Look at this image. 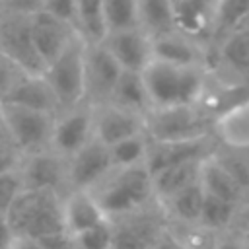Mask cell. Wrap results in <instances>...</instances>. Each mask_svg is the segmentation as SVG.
<instances>
[{"label": "cell", "instance_id": "f35d334b", "mask_svg": "<svg viewBox=\"0 0 249 249\" xmlns=\"http://www.w3.org/2000/svg\"><path fill=\"white\" fill-rule=\"evenodd\" d=\"M0 142H12L10 130H8V123H6V117H4L2 103H0ZM12 144H14V142H12Z\"/></svg>", "mask_w": 249, "mask_h": 249}, {"label": "cell", "instance_id": "b9f144b4", "mask_svg": "<svg viewBox=\"0 0 249 249\" xmlns=\"http://www.w3.org/2000/svg\"><path fill=\"white\" fill-rule=\"evenodd\" d=\"M243 25H249V18H247V21H245V23H243Z\"/></svg>", "mask_w": 249, "mask_h": 249}, {"label": "cell", "instance_id": "d6986e66", "mask_svg": "<svg viewBox=\"0 0 249 249\" xmlns=\"http://www.w3.org/2000/svg\"><path fill=\"white\" fill-rule=\"evenodd\" d=\"M62 214L64 226L70 235H78L89 228L107 222L109 218L103 214L95 198L89 191H70L62 198Z\"/></svg>", "mask_w": 249, "mask_h": 249}, {"label": "cell", "instance_id": "e575fe53", "mask_svg": "<svg viewBox=\"0 0 249 249\" xmlns=\"http://www.w3.org/2000/svg\"><path fill=\"white\" fill-rule=\"evenodd\" d=\"M214 249H243V237L237 235V233H233V231L220 233L216 237Z\"/></svg>", "mask_w": 249, "mask_h": 249}, {"label": "cell", "instance_id": "2e32d148", "mask_svg": "<svg viewBox=\"0 0 249 249\" xmlns=\"http://www.w3.org/2000/svg\"><path fill=\"white\" fill-rule=\"evenodd\" d=\"M152 56L161 62L177 66H206L210 60V51L202 43L189 39L179 31L152 39Z\"/></svg>", "mask_w": 249, "mask_h": 249}, {"label": "cell", "instance_id": "8fae6325", "mask_svg": "<svg viewBox=\"0 0 249 249\" xmlns=\"http://www.w3.org/2000/svg\"><path fill=\"white\" fill-rule=\"evenodd\" d=\"M140 134H146V115L113 103L93 107V138L107 148Z\"/></svg>", "mask_w": 249, "mask_h": 249}, {"label": "cell", "instance_id": "836d02e7", "mask_svg": "<svg viewBox=\"0 0 249 249\" xmlns=\"http://www.w3.org/2000/svg\"><path fill=\"white\" fill-rule=\"evenodd\" d=\"M21 158L23 154L12 142H0V175L18 171Z\"/></svg>", "mask_w": 249, "mask_h": 249}, {"label": "cell", "instance_id": "f546056e", "mask_svg": "<svg viewBox=\"0 0 249 249\" xmlns=\"http://www.w3.org/2000/svg\"><path fill=\"white\" fill-rule=\"evenodd\" d=\"M76 249H113V222H101L78 235H72Z\"/></svg>", "mask_w": 249, "mask_h": 249}, {"label": "cell", "instance_id": "277c9868", "mask_svg": "<svg viewBox=\"0 0 249 249\" xmlns=\"http://www.w3.org/2000/svg\"><path fill=\"white\" fill-rule=\"evenodd\" d=\"M214 119L202 105H177L150 109L146 115V136L150 142H183L212 134Z\"/></svg>", "mask_w": 249, "mask_h": 249}, {"label": "cell", "instance_id": "8992f818", "mask_svg": "<svg viewBox=\"0 0 249 249\" xmlns=\"http://www.w3.org/2000/svg\"><path fill=\"white\" fill-rule=\"evenodd\" d=\"M29 18L31 14L4 8L0 14V51L23 74L43 76L47 66L33 45Z\"/></svg>", "mask_w": 249, "mask_h": 249}, {"label": "cell", "instance_id": "cb8c5ba5", "mask_svg": "<svg viewBox=\"0 0 249 249\" xmlns=\"http://www.w3.org/2000/svg\"><path fill=\"white\" fill-rule=\"evenodd\" d=\"M109 103L124 107L128 111L140 113V115H148L150 111V101H148V93L144 88V80H142V72H126L123 70L113 95L109 99Z\"/></svg>", "mask_w": 249, "mask_h": 249}, {"label": "cell", "instance_id": "7bdbcfd3", "mask_svg": "<svg viewBox=\"0 0 249 249\" xmlns=\"http://www.w3.org/2000/svg\"><path fill=\"white\" fill-rule=\"evenodd\" d=\"M247 154H249V150H247Z\"/></svg>", "mask_w": 249, "mask_h": 249}, {"label": "cell", "instance_id": "603a6c76", "mask_svg": "<svg viewBox=\"0 0 249 249\" xmlns=\"http://www.w3.org/2000/svg\"><path fill=\"white\" fill-rule=\"evenodd\" d=\"M138 27L150 37H161L175 31L171 0H138Z\"/></svg>", "mask_w": 249, "mask_h": 249}, {"label": "cell", "instance_id": "44dd1931", "mask_svg": "<svg viewBox=\"0 0 249 249\" xmlns=\"http://www.w3.org/2000/svg\"><path fill=\"white\" fill-rule=\"evenodd\" d=\"M204 160L177 163V165H171V167H165V169L154 173L152 175V183H154L156 202L160 204V202L171 198L173 195L181 193L183 189L198 183V179H200V167H202V161Z\"/></svg>", "mask_w": 249, "mask_h": 249}, {"label": "cell", "instance_id": "d4e9b609", "mask_svg": "<svg viewBox=\"0 0 249 249\" xmlns=\"http://www.w3.org/2000/svg\"><path fill=\"white\" fill-rule=\"evenodd\" d=\"M247 18H249V0H218L210 49L218 45L226 35L241 27L247 21Z\"/></svg>", "mask_w": 249, "mask_h": 249}, {"label": "cell", "instance_id": "7c38bea8", "mask_svg": "<svg viewBox=\"0 0 249 249\" xmlns=\"http://www.w3.org/2000/svg\"><path fill=\"white\" fill-rule=\"evenodd\" d=\"M68 163V193L70 191H91L101 183L115 167L111 152L99 140H91L78 154H74Z\"/></svg>", "mask_w": 249, "mask_h": 249}, {"label": "cell", "instance_id": "7402d4cb", "mask_svg": "<svg viewBox=\"0 0 249 249\" xmlns=\"http://www.w3.org/2000/svg\"><path fill=\"white\" fill-rule=\"evenodd\" d=\"M204 202V191L200 183H195L171 198L160 202L158 206L163 212L165 222L169 224H198L200 210Z\"/></svg>", "mask_w": 249, "mask_h": 249}, {"label": "cell", "instance_id": "5bb4252c", "mask_svg": "<svg viewBox=\"0 0 249 249\" xmlns=\"http://www.w3.org/2000/svg\"><path fill=\"white\" fill-rule=\"evenodd\" d=\"M218 148V142L214 136H204L196 140H183V142H150L148 156H146V167L154 175L165 167L204 160Z\"/></svg>", "mask_w": 249, "mask_h": 249}, {"label": "cell", "instance_id": "74e56055", "mask_svg": "<svg viewBox=\"0 0 249 249\" xmlns=\"http://www.w3.org/2000/svg\"><path fill=\"white\" fill-rule=\"evenodd\" d=\"M12 249H45L37 239H29V237H16Z\"/></svg>", "mask_w": 249, "mask_h": 249}, {"label": "cell", "instance_id": "83f0119b", "mask_svg": "<svg viewBox=\"0 0 249 249\" xmlns=\"http://www.w3.org/2000/svg\"><path fill=\"white\" fill-rule=\"evenodd\" d=\"M107 33L138 27V0H103Z\"/></svg>", "mask_w": 249, "mask_h": 249}, {"label": "cell", "instance_id": "ba28073f", "mask_svg": "<svg viewBox=\"0 0 249 249\" xmlns=\"http://www.w3.org/2000/svg\"><path fill=\"white\" fill-rule=\"evenodd\" d=\"M93 140V107L80 103L72 109L60 111L54 119L51 150L64 160H70L86 144Z\"/></svg>", "mask_w": 249, "mask_h": 249}, {"label": "cell", "instance_id": "ac0fdd59", "mask_svg": "<svg viewBox=\"0 0 249 249\" xmlns=\"http://www.w3.org/2000/svg\"><path fill=\"white\" fill-rule=\"evenodd\" d=\"M4 103H12V105H19L25 109H33V111H41V113H49L53 117H56L60 113L58 101L51 89V86L47 84L45 76H31L25 74L14 88L12 91L2 99Z\"/></svg>", "mask_w": 249, "mask_h": 249}, {"label": "cell", "instance_id": "484cf974", "mask_svg": "<svg viewBox=\"0 0 249 249\" xmlns=\"http://www.w3.org/2000/svg\"><path fill=\"white\" fill-rule=\"evenodd\" d=\"M76 29L86 43H101L105 39L103 0H76Z\"/></svg>", "mask_w": 249, "mask_h": 249}, {"label": "cell", "instance_id": "6da1fadb", "mask_svg": "<svg viewBox=\"0 0 249 249\" xmlns=\"http://www.w3.org/2000/svg\"><path fill=\"white\" fill-rule=\"evenodd\" d=\"M150 109L177 105H200L210 88V70L206 66H177L152 58L142 70Z\"/></svg>", "mask_w": 249, "mask_h": 249}, {"label": "cell", "instance_id": "ffe728a7", "mask_svg": "<svg viewBox=\"0 0 249 249\" xmlns=\"http://www.w3.org/2000/svg\"><path fill=\"white\" fill-rule=\"evenodd\" d=\"M198 183H200L204 195L216 196L220 200H226V202H231V204H237V206H241L245 202V198L249 196L239 187V183L226 171V167L214 158V154H210L202 161Z\"/></svg>", "mask_w": 249, "mask_h": 249}, {"label": "cell", "instance_id": "1f68e13d", "mask_svg": "<svg viewBox=\"0 0 249 249\" xmlns=\"http://www.w3.org/2000/svg\"><path fill=\"white\" fill-rule=\"evenodd\" d=\"M25 74L0 51V101L12 91V88L23 78Z\"/></svg>", "mask_w": 249, "mask_h": 249}, {"label": "cell", "instance_id": "4fadbf2b", "mask_svg": "<svg viewBox=\"0 0 249 249\" xmlns=\"http://www.w3.org/2000/svg\"><path fill=\"white\" fill-rule=\"evenodd\" d=\"M29 25H31L33 45L41 60L45 62V66H49L54 58H58V54L72 43V39L80 35L76 27L43 10H37L31 14Z\"/></svg>", "mask_w": 249, "mask_h": 249}, {"label": "cell", "instance_id": "d6a6232c", "mask_svg": "<svg viewBox=\"0 0 249 249\" xmlns=\"http://www.w3.org/2000/svg\"><path fill=\"white\" fill-rule=\"evenodd\" d=\"M39 10L76 27V0H43Z\"/></svg>", "mask_w": 249, "mask_h": 249}, {"label": "cell", "instance_id": "30bf717a", "mask_svg": "<svg viewBox=\"0 0 249 249\" xmlns=\"http://www.w3.org/2000/svg\"><path fill=\"white\" fill-rule=\"evenodd\" d=\"M18 173L23 189L53 191L62 196L68 193V163L53 150L23 156Z\"/></svg>", "mask_w": 249, "mask_h": 249}, {"label": "cell", "instance_id": "ab89813d", "mask_svg": "<svg viewBox=\"0 0 249 249\" xmlns=\"http://www.w3.org/2000/svg\"><path fill=\"white\" fill-rule=\"evenodd\" d=\"M4 8H6V0H0V14L4 12Z\"/></svg>", "mask_w": 249, "mask_h": 249}, {"label": "cell", "instance_id": "9a60e30c", "mask_svg": "<svg viewBox=\"0 0 249 249\" xmlns=\"http://www.w3.org/2000/svg\"><path fill=\"white\" fill-rule=\"evenodd\" d=\"M117 64L126 72H142L152 62V39L140 29L107 33L101 41Z\"/></svg>", "mask_w": 249, "mask_h": 249}, {"label": "cell", "instance_id": "7a4b0ae2", "mask_svg": "<svg viewBox=\"0 0 249 249\" xmlns=\"http://www.w3.org/2000/svg\"><path fill=\"white\" fill-rule=\"evenodd\" d=\"M89 193L111 222L156 204L152 173L146 163L113 169Z\"/></svg>", "mask_w": 249, "mask_h": 249}, {"label": "cell", "instance_id": "9c48e42d", "mask_svg": "<svg viewBox=\"0 0 249 249\" xmlns=\"http://www.w3.org/2000/svg\"><path fill=\"white\" fill-rule=\"evenodd\" d=\"M123 68L103 43H86V103L91 107L109 103Z\"/></svg>", "mask_w": 249, "mask_h": 249}, {"label": "cell", "instance_id": "4dcf8cb0", "mask_svg": "<svg viewBox=\"0 0 249 249\" xmlns=\"http://www.w3.org/2000/svg\"><path fill=\"white\" fill-rule=\"evenodd\" d=\"M23 191V183L18 171L0 175V216L8 214L10 206L18 198V195Z\"/></svg>", "mask_w": 249, "mask_h": 249}, {"label": "cell", "instance_id": "f1b7e54d", "mask_svg": "<svg viewBox=\"0 0 249 249\" xmlns=\"http://www.w3.org/2000/svg\"><path fill=\"white\" fill-rule=\"evenodd\" d=\"M148 146H150V140L146 134L132 136V138H126V140L111 146L109 152H111L113 167L119 169V167H132V165L146 163Z\"/></svg>", "mask_w": 249, "mask_h": 249}, {"label": "cell", "instance_id": "4316f807", "mask_svg": "<svg viewBox=\"0 0 249 249\" xmlns=\"http://www.w3.org/2000/svg\"><path fill=\"white\" fill-rule=\"evenodd\" d=\"M237 208H239L237 204H231V202L220 200L216 196L204 195V202H202L198 224L204 230H208V231H212L216 235L231 231L235 216H237Z\"/></svg>", "mask_w": 249, "mask_h": 249}, {"label": "cell", "instance_id": "d590c367", "mask_svg": "<svg viewBox=\"0 0 249 249\" xmlns=\"http://www.w3.org/2000/svg\"><path fill=\"white\" fill-rule=\"evenodd\" d=\"M14 241H16V233H14L6 214H2L0 216V249H12Z\"/></svg>", "mask_w": 249, "mask_h": 249}, {"label": "cell", "instance_id": "60d3db41", "mask_svg": "<svg viewBox=\"0 0 249 249\" xmlns=\"http://www.w3.org/2000/svg\"><path fill=\"white\" fill-rule=\"evenodd\" d=\"M243 249H249V239H243Z\"/></svg>", "mask_w": 249, "mask_h": 249}, {"label": "cell", "instance_id": "e0dca14e", "mask_svg": "<svg viewBox=\"0 0 249 249\" xmlns=\"http://www.w3.org/2000/svg\"><path fill=\"white\" fill-rule=\"evenodd\" d=\"M212 134L222 148L247 152L249 150V99L220 113L214 119Z\"/></svg>", "mask_w": 249, "mask_h": 249}, {"label": "cell", "instance_id": "52a82bcc", "mask_svg": "<svg viewBox=\"0 0 249 249\" xmlns=\"http://www.w3.org/2000/svg\"><path fill=\"white\" fill-rule=\"evenodd\" d=\"M0 103L4 109L6 123H8L10 138H12L14 146L23 156L51 150L53 126H54L56 117H53L49 113L25 109L19 105L4 103V101H0Z\"/></svg>", "mask_w": 249, "mask_h": 249}, {"label": "cell", "instance_id": "5b68a950", "mask_svg": "<svg viewBox=\"0 0 249 249\" xmlns=\"http://www.w3.org/2000/svg\"><path fill=\"white\" fill-rule=\"evenodd\" d=\"M45 80L51 86L60 111L86 101V41L76 35L72 43L45 68Z\"/></svg>", "mask_w": 249, "mask_h": 249}, {"label": "cell", "instance_id": "8d00e7d4", "mask_svg": "<svg viewBox=\"0 0 249 249\" xmlns=\"http://www.w3.org/2000/svg\"><path fill=\"white\" fill-rule=\"evenodd\" d=\"M41 2L43 0H6V8L23 14H33L41 8Z\"/></svg>", "mask_w": 249, "mask_h": 249}, {"label": "cell", "instance_id": "3957f363", "mask_svg": "<svg viewBox=\"0 0 249 249\" xmlns=\"http://www.w3.org/2000/svg\"><path fill=\"white\" fill-rule=\"evenodd\" d=\"M62 198V195L53 191L23 189L6 214L16 237L43 239L66 231Z\"/></svg>", "mask_w": 249, "mask_h": 249}]
</instances>
